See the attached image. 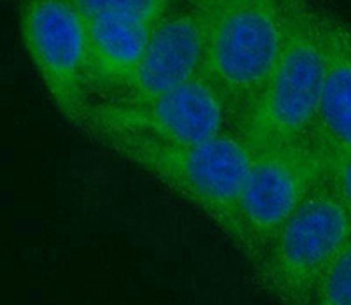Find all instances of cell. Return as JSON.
<instances>
[{"instance_id": "cell-6", "label": "cell", "mask_w": 351, "mask_h": 305, "mask_svg": "<svg viewBox=\"0 0 351 305\" xmlns=\"http://www.w3.org/2000/svg\"><path fill=\"white\" fill-rule=\"evenodd\" d=\"M327 174L328 155L311 137L253 151L241 197L247 262L253 265L258 260L281 226L327 181Z\"/></svg>"}, {"instance_id": "cell-2", "label": "cell", "mask_w": 351, "mask_h": 305, "mask_svg": "<svg viewBox=\"0 0 351 305\" xmlns=\"http://www.w3.org/2000/svg\"><path fill=\"white\" fill-rule=\"evenodd\" d=\"M322 9L287 0L285 42L271 74L236 121L252 151L309 139L324 77Z\"/></svg>"}, {"instance_id": "cell-12", "label": "cell", "mask_w": 351, "mask_h": 305, "mask_svg": "<svg viewBox=\"0 0 351 305\" xmlns=\"http://www.w3.org/2000/svg\"><path fill=\"white\" fill-rule=\"evenodd\" d=\"M313 305H351V239L324 273Z\"/></svg>"}, {"instance_id": "cell-10", "label": "cell", "mask_w": 351, "mask_h": 305, "mask_svg": "<svg viewBox=\"0 0 351 305\" xmlns=\"http://www.w3.org/2000/svg\"><path fill=\"white\" fill-rule=\"evenodd\" d=\"M86 27L88 83L121 93L139 69L153 25L93 18Z\"/></svg>"}, {"instance_id": "cell-5", "label": "cell", "mask_w": 351, "mask_h": 305, "mask_svg": "<svg viewBox=\"0 0 351 305\" xmlns=\"http://www.w3.org/2000/svg\"><path fill=\"white\" fill-rule=\"evenodd\" d=\"M88 134H116L160 144L206 143L236 130V112L206 77L141 102L92 103L83 127Z\"/></svg>"}, {"instance_id": "cell-7", "label": "cell", "mask_w": 351, "mask_h": 305, "mask_svg": "<svg viewBox=\"0 0 351 305\" xmlns=\"http://www.w3.org/2000/svg\"><path fill=\"white\" fill-rule=\"evenodd\" d=\"M23 46L55 108L74 127H83L88 100V27L72 0H23Z\"/></svg>"}, {"instance_id": "cell-14", "label": "cell", "mask_w": 351, "mask_h": 305, "mask_svg": "<svg viewBox=\"0 0 351 305\" xmlns=\"http://www.w3.org/2000/svg\"><path fill=\"white\" fill-rule=\"evenodd\" d=\"M172 2H174V0H172ZM184 2H188V0H184Z\"/></svg>"}, {"instance_id": "cell-9", "label": "cell", "mask_w": 351, "mask_h": 305, "mask_svg": "<svg viewBox=\"0 0 351 305\" xmlns=\"http://www.w3.org/2000/svg\"><path fill=\"white\" fill-rule=\"evenodd\" d=\"M324 77L311 139L332 155L351 153V25L322 9Z\"/></svg>"}, {"instance_id": "cell-8", "label": "cell", "mask_w": 351, "mask_h": 305, "mask_svg": "<svg viewBox=\"0 0 351 305\" xmlns=\"http://www.w3.org/2000/svg\"><path fill=\"white\" fill-rule=\"evenodd\" d=\"M206 40L202 23L184 2L152 27L139 69L121 91V102H141L176 90L204 75Z\"/></svg>"}, {"instance_id": "cell-4", "label": "cell", "mask_w": 351, "mask_h": 305, "mask_svg": "<svg viewBox=\"0 0 351 305\" xmlns=\"http://www.w3.org/2000/svg\"><path fill=\"white\" fill-rule=\"evenodd\" d=\"M350 239V215L325 181L252 267L262 288L280 305H313L324 273Z\"/></svg>"}, {"instance_id": "cell-3", "label": "cell", "mask_w": 351, "mask_h": 305, "mask_svg": "<svg viewBox=\"0 0 351 305\" xmlns=\"http://www.w3.org/2000/svg\"><path fill=\"white\" fill-rule=\"evenodd\" d=\"M206 40L204 75L236 121L271 74L285 42L287 0H188Z\"/></svg>"}, {"instance_id": "cell-11", "label": "cell", "mask_w": 351, "mask_h": 305, "mask_svg": "<svg viewBox=\"0 0 351 305\" xmlns=\"http://www.w3.org/2000/svg\"><path fill=\"white\" fill-rule=\"evenodd\" d=\"M84 20L114 18L155 25L172 9V0H72Z\"/></svg>"}, {"instance_id": "cell-1", "label": "cell", "mask_w": 351, "mask_h": 305, "mask_svg": "<svg viewBox=\"0 0 351 305\" xmlns=\"http://www.w3.org/2000/svg\"><path fill=\"white\" fill-rule=\"evenodd\" d=\"M208 216L250 256L241 197L253 151L236 130L195 144H160L116 134H90Z\"/></svg>"}, {"instance_id": "cell-13", "label": "cell", "mask_w": 351, "mask_h": 305, "mask_svg": "<svg viewBox=\"0 0 351 305\" xmlns=\"http://www.w3.org/2000/svg\"><path fill=\"white\" fill-rule=\"evenodd\" d=\"M327 181L351 218V153L328 156Z\"/></svg>"}]
</instances>
